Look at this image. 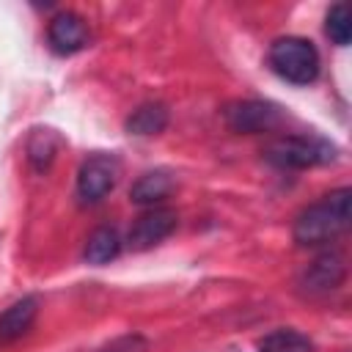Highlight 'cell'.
<instances>
[{"mask_svg":"<svg viewBox=\"0 0 352 352\" xmlns=\"http://www.w3.org/2000/svg\"><path fill=\"white\" fill-rule=\"evenodd\" d=\"M349 217H352V190L338 187L324 198H319L316 204L305 206L294 217L292 236L300 248L330 245L349 228Z\"/></svg>","mask_w":352,"mask_h":352,"instance_id":"obj_1","label":"cell"},{"mask_svg":"<svg viewBox=\"0 0 352 352\" xmlns=\"http://www.w3.org/2000/svg\"><path fill=\"white\" fill-rule=\"evenodd\" d=\"M267 60H270V69L292 85H308L319 77V52L314 41L302 36L275 38L267 52Z\"/></svg>","mask_w":352,"mask_h":352,"instance_id":"obj_2","label":"cell"},{"mask_svg":"<svg viewBox=\"0 0 352 352\" xmlns=\"http://www.w3.org/2000/svg\"><path fill=\"white\" fill-rule=\"evenodd\" d=\"M264 157L278 168L302 170V168L330 165L338 157V148L319 135H286V138L272 140Z\"/></svg>","mask_w":352,"mask_h":352,"instance_id":"obj_3","label":"cell"},{"mask_svg":"<svg viewBox=\"0 0 352 352\" xmlns=\"http://www.w3.org/2000/svg\"><path fill=\"white\" fill-rule=\"evenodd\" d=\"M121 176V162L116 154H91L88 160H82L80 170H77V195L82 204H96L102 201Z\"/></svg>","mask_w":352,"mask_h":352,"instance_id":"obj_4","label":"cell"},{"mask_svg":"<svg viewBox=\"0 0 352 352\" xmlns=\"http://www.w3.org/2000/svg\"><path fill=\"white\" fill-rule=\"evenodd\" d=\"M223 118L228 124L231 132H245V135H256V132H270L280 124V113L275 104L270 102H258V99H234L223 107Z\"/></svg>","mask_w":352,"mask_h":352,"instance_id":"obj_5","label":"cell"},{"mask_svg":"<svg viewBox=\"0 0 352 352\" xmlns=\"http://www.w3.org/2000/svg\"><path fill=\"white\" fill-rule=\"evenodd\" d=\"M176 223H179V214L173 209H168V206H151V209H146L132 223V228L126 234V245L132 250H148V248L160 245L162 239H168L173 234Z\"/></svg>","mask_w":352,"mask_h":352,"instance_id":"obj_6","label":"cell"},{"mask_svg":"<svg viewBox=\"0 0 352 352\" xmlns=\"http://www.w3.org/2000/svg\"><path fill=\"white\" fill-rule=\"evenodd\" d=\"M344 275H346V264H344V256L336 253V250H324L319 253L300 275V286L302 292L308 294H327L333 289H338L344 283Z\"/></svg>","mask_w":352,"mask_h":352,"instance_id":"obj_7","label":"cell"},{"mask_svg":"<svg viewBox=\"0 0 352 352\" xmlns=\"http://www.w3.org/2000/svg\"><path fill=\"white\" fill-rule=\"evenodd\" d=\"M88 25L80 14L74 11H60L50 19L47 28V41L58 55H74L82 47H88Z\"/></svg>","mask_w":352,"mask_h":352,"instance_id":"obj_8","label":"cell"},{"mask_svg":"<svg viewBox=\"0 0 352 352\" xmlns=\"http://www.w3.org/2000/svg\"><path fill=\"white\" fill-rule=\"evenodd\" d=\"M36 314H38V297H22L14 305H8L0 314V344H11L22 338L30 330Z\"/></svg>","mask_w":352,"mask_h":352,"instance_id":"obj_9","label":"cell"},{"mask_svg":"<svg viewBox=\"0 0 352 352\" xmlns=\"http://www.w3.org/2000/svg\"><path fill=\"white\" fill-rule=\"evenodd\" d=\"M170 190H173V179H170L168 170H148V173H143V176L132 184L129 201L138 204V206H148V209H151V206H157L160 201H165Z\"/></svg>","mask_w":352,"mask_h":352,"instance_id":"obj_10","label":"cell"},{"mask_svg":"<svg viewBox=\"0 0 352 352\" xmlns=\"http://www.w3.org/2000/svg\"><path fill=\"white\" fill-rule=\"evenodd\" d=\"M165 126H168V107L162 102H146V104L135 107L126 118V132L140 135V138L160 135Z\"/></svg>","mask_w":352,"mask_h":352,"instance_id":"obj_11","label":"cell"},{"mask_svg":"<svg viewBox=\"0 0 352 352\" xmlns=\"http://www.w3.org/2000/svg\"><path fill=\"white\" fill-rule=\"evenodd\" d=\"M121 253V236L113 226L96 228L85 242V261L88 264H107Z\"/></svg>","mask_w":352,"mask_h":352,"instance_id":"obj_12","label":"cell"},{"mask_svg":"<svg viewBox=\"0 0 352 352\" xmlns=\"http://www.w3.org/2000/svg\"><path fill=\"white\" fill-rule=\"evenodd\" d=\"M258 352H311V341L300 330L280 327L264 336V341L258 344Z\"/></svg>","mask_w":352,"mask_h":352,"instance_id":"obj_13","label":"cell"},{"mask_svg":"<svg viewBox=\"0 0 352 352\" xmlns=\"http://www.w3.org/2000/svg\"><path fill=\"white\" fill-rule=\"evenodd\" d=\"M324 33H327L330 41L338 44V47H346V44H349V38H352V14H349V6H346V3H336V6L327 11Z\"/></svg>","mask_w":352,"mask_h":352,"instance_id":"obj_14","label":"cell"},{"mask_svg":"<svg viewBox=\"0 0 352 352\" xmlns=\"http://www.w3.org/2000/svg\"><path fill=\"white\" fill-rule=\"evenodd\" d=\"M107 352H118V349H107Z\"/></svg>","mask_w":352,"mask_h":352,"instance_id":"obj_15","label":"cell"}]
</instances>
